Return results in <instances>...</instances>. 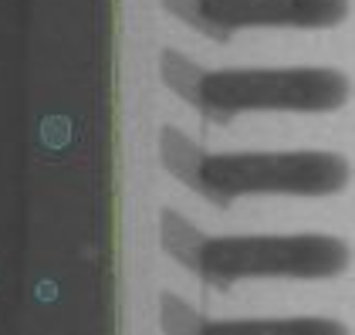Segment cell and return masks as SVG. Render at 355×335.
I'll use <instances>...</instances> for the list:
<instances>
[{
    "mask_svg": "<svg viewBox=\"0 0 355 335\" xmlns=\"http://www.w3.org/2000/svg\"><path fill=\"white\" fill-rule=\"evenodd\" d=\"M159 163L217 207L241 196H331L349 187V163L335 153H203L173 126L159 132Z\"/></svg>",
    "mask_w": 355,
    "mask_h": 335,
    "instance_id": "obj_1",
    "label": "cell"
},
{
    "mask_svg": "<svg viewBox=\"0 0 355 335\" xmlns=\"http://www.w3.org/2000/svg\"><path fill=\"white\" fill-rule=\"evenodd\" d=\"M159 244L187 271L214 288H230L247 278L322 281L349 268V244L328 234L291 237H210L180 214H159Z\"/></svg>",
    "mask_w": 355,
    "mask_h": 335,
    "instance_id": "obj_2",
    "label": "cell"
},
{
    "mask_svg": "<svg viewBox=\"0 0 355 335\" xmlns=\"http://www.w3.org/2000/svg\"><path fill=\"white\" fill-rule=\"evenodd\" d=\"M163 85L210 122L244 112H335L349 102V78L331 68H223L210 71L166 48Z\"/></svg>",
    "mask_w": 355,
    "mask_h": 335,
    "instance_id": "obj_3",
    "label": "cell"
},
{
    "mask_svg": "<svg viewBox=\"0 0 355 335\" xmlns=\"http://www.w3.org/2000/svg\"><path fill=\"white\" fill-rule=\"evenodd\" d=\"M187 28L230 41L247 28L325 31L349 17V0H159Z\"/></svg>",
    "mask_w": 355,
    "mask_h": 335,
    "instance_id": "obj_4",
    "label": "cell"
},
{
    "mask_svg": "<svg viewBox=\"0 0 355 335\" xmlns=\"http://www.w3.org/2000/svg\"><path fill=\"white\" fill-rule=\"evenodd\" d=\"M163 332H210V335H345L338 322L328 318H261V322H214L196 315L176 295L159 298Z\"/></svg>",
    "mask_w": 355,
    "mask_h": 335,
    "instance_id": "obj_5",
    "label": "cell"
}]
</instances>
